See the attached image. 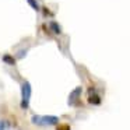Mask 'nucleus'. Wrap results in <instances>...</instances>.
Here are the masks:
<instances>
[{"label": "nucleus", "mask_w": 130, "mask_h": 130, "mask_svg": "<svg viewBox=\"0 0 130 130\" xmlns=\"http://www.w3.org/2000/svg\"><path fill=\"white\" fill-rule=\"evenodd\" d=\"M28 3L31 4L34 9H38V4H37V2H35V0H28Z\"/></svg>", "instance_id": "20e7f679"}, {"label": "nucleus", "mask_w": 130, "mask_h": 130, "mask_svg": "<svg viewBox=\"0 0 130 130\" xmlns=\"http://www.w3.org/2000/svg\"><path fill=\"white\" fill-rule=\"evenodd\" d=\"M3 60H4V62H7V63H10V64H13V63H14V59H11L9 55H6V56L3 57Z\"/></svg>", "instance_id": "7ed1b4c3"}, {"label": "nucleus", "mask_w": 130, "mask_h": 130, "mask_svg": "<svg viewBox=\"0 0 130 130\" xmlns=\"http://www.w3.org/2000/svg\"><path fill=\"white\" fill-rule=\"evenodd\" d=\"M32 122L37 124H52V123H56L57 119L56 118H38V116H34Z\"/></svg>", "instance_id": "f03ea898"}, {"label": "nucleus", "mask_w": 130, "mask_h": 130, "mask_svg": "<svg viewBox=\"0 0 130 130\" xmlns=\"http://www.w3.org/2000/svg\"><path fill=\"white\" fill-rule=\"evenodd\" d=\"M29 95H31V87H29L28 83H24L23 85V108H27L28 106V99H29Z\"/></svg>", "instance_id": "f257e3e1"}]
</instances>
